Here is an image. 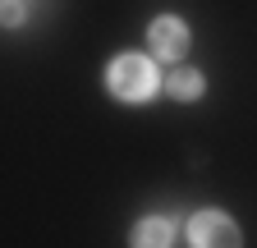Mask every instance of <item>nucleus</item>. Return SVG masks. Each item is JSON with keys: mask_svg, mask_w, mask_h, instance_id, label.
I'll return each mask as SVG.
<instances>
[{"mask_svg": "<svg viewBox=\"0 0 257 248\" xmlns=\"http://www.w3.org/2000/svg\"><path fill=\"white\" fill-rule=\"evenodd\" d=\"M175 239V225L170 221H138V230H134V243H170Z\"/></svg>", "mask_w": 257, "mask_h": 248, "instance_id": "obj_5", "label": "nucleus"}, {"mask_svg": "<svg viewBox=\"0 0 257 248\" xmlns=\"http://www.w3.org/2000/svg\"><path fill=\"white\" fill-rule=\"evenodd\" d=\"M188 243H239V230L220 211H198L188 221Z\"/></svg>", "mask_w": 257, "mask_h": 248, "instance_id": "obj_2", "label": "nucleus"}, {"mask_svg": "<svg viewBox=\"0 0 257 248\" xmlns=\"http://www.w3.org/2000/svg\"><path fill=\"white\" fill-rule=\"evenodd\" d=\"M106 83H110V92L119 101H147L152 92L161 87V78H156V65L147 55H119L115 65L106 69Z\"/></svg>", "mask_w": 257, "mask_h": 248, "instance_id": "obj_1", "label": "nucleus"}, {"mask_svg": "<svg viewBox=\"0 0 257 248\" xmlns=\"http://www.w3.org/2000/svg\"><path fill=\"white\" fill-rule=\"evenodd\" d=\"M166 87H170L175 101H198V97H202V74H198V69H175V74L166 78Z\"/></svg>", "mask_w": 257, "mask_h": 248, "instance_id": "obj_4", "label": "nucleus"}, {"mask_svg": "<svg viewBox=\"0 0 257 248\" xmlns=\"http://www.w3.org/2000/svg\"><path fill=\"white\" fill-rule=\"evenodd\" d=\"M0 23H5V28L23 23V0H0Z\"/></svg>", "mask_w": 257, "mask_h": 248, "instance_id": "obj_6", "label": "nucleus"}, {"mask_svg": "<svg viewBox=\"0 0 257 248\" xmlns=\"http://www.w3.org/2000/svg\"><path fill=\"white\" fill-rule=\"evenodd\" d=\"M147 37H152V55L156 60H179L188 51V23H179V19H156Z\"/></svg>", "mask_w": 257, "mask_h": 248, "instance_id": "obj_3", "label": "nucleus"}]
</instances>
